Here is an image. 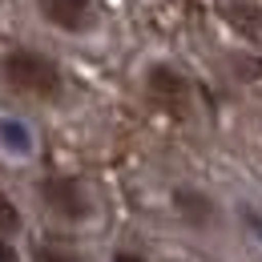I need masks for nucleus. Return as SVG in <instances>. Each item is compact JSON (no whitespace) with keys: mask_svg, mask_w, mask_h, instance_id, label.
<instances>
[{"mask_svg":"<svg viewBox=\"0 0 262 262\" xmlns=\"http://www.w3.org/2000/svg\"><path fill=\"white\" fill-rule=\"evenodd\" d=\"M0 77L12 93L33 101H57L61 89H65V77H61V65L36 49H8L0 57Z\"/></svg>","mask_w":262,"mask_h":262,"instance_id":"nucleus-1","label":"nucleus"},{"mask_svg":"<svg viewBox=\"0 0 262 262\" xmlns=\"http://www.w3.org/2000/svg\"><path fill=\"white\" fill-rule=\"evenodd\" d=\"M36 194H40V202H45L57 218L81 222V218L89 214V198H85V190H81V182L69 178V173H49V178L36 186Z\"/></svg>","mask_w":262,"mask_h":262,"instance_id":"nucleus-2","label":"nucleus"},{"mask_svg":"<svg viewBox=\"0 0 262 262\" xmlns=\"http://www.w3.org/2000/svg\"><path fill=\"white\" fill-rule=\"evenodd\" d=\"M145 93L149 101L165 109L169 117H182L186 109H190V81L178 73L173 65H154L145 73Z\"/></svg>","mask_w":262,"mask_h":262,"instance_id":"nucleus-3","label":"nucleus"},{"mask_svg":"<svg viewBox=\"0 0 262 262\" xmlns=\"http://www.w3.org/2000/svg\"><path fill=\"white\" fill-rule=\"evenodd\" d=\"M36 8H40V16H45L53 29H61V33H89V29L97 25L93 0H36Z\"/></svg>","mask_w":262,"mask_h":262,"instance_id":"nucleus-4","label":"nucleus"},{"mask_svg":"<svg viewBox=\"0 0 262 262\" xmlns=\"http://www.w3.org/2000/svg\"><path fill=\"white\" fill-rule=\"evenodd\" d=\"M226 16H230V25L242 33V40L262 45V8L254 0H226Z\"/></svg>","mask_w":262,"mask_h":262,"instance_id":"nucleus-5","label":"nucleus"},{"mask_svg":"<svg viewBox=\"0 0 262 262\" xmlns=\"http://www.w3.org/2000/svg\"><path fill=\"white\" fill-rule=\"evenodd\" d=\"M173 206H178V214H182L186 222H194V226H206V222L214 218V202L206 194H198V190H178V194H173Z\"/></svg>","mask_w":262,"mask_h":262,"instance_id":"nucleus-6","label":"nucleus"},{"mask_svg":"<svg viewBox=\"0 0 262 262\" xmlns=\"http://www.w3.org/2000/svg\"><path fill=\"white\" fill-rule=\"evenodd\" d=\"M25 226V218H20V210H16V202L0 190V234H16V230Z\"/></svg>","mask_w":262,"mask_h":262,"instance_id":"nucleus-7","label":"nucleus"},{"mask_svg":"<svg viewBox=\"0 0 262 262\" xmlns=\"http://www.w3.org/2000/svg\"><path fill=\"white\" fill-rule=\"evenodd\" d=\"M33 262H81L69 246H57V242H40L36 246V254H33Z\"/></svg>","mask_w":262,"mask_h":262,"instance_id":"nucleus-8","label":"nucleus"},{"mask_svg":"<svg viewBox=\"0 0 262 262\" xmlns=\"http://www.w3.org/2000/svg\"><path fill=\"white\" fill-rule=\"evenodd\" d=\"M0 262H20V254H16V246L8 242V234H0Z\"/></svg>","mask_w":262,"mask_h":262,"instance_id":"nucleus-9","label":"nucleus"},{"mask_svg":"<svg viewBox=\"0 0 262 262\" xmlns=\"http://www.w3.org/2000/svg\"><path fill=\"white\" fill-rule=\"evenodd\" d=\"M113 262H149V258H141V254H133V250H117Z\"/></svg>","mask_w":262,"mask_h":262,"instance_id":"nucleus-10","label":"nucleus"}]
</instances>
